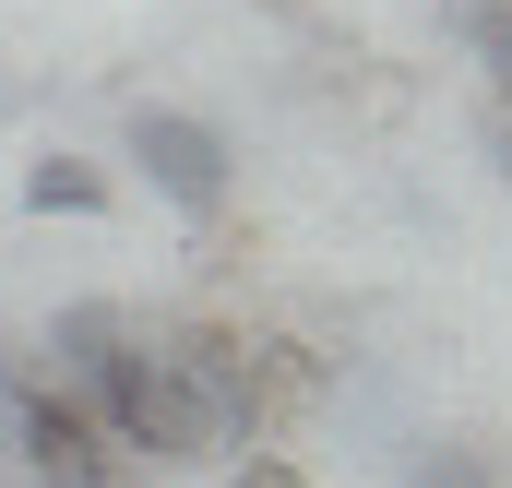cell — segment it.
<instances>
[{"label":"cell","mask_w":512,"mask_h":488,"mask_svg":"<svg viewBox=\"0 0 512 488\" xmlns=\"http://www.w3.org/2000/svg\"><path fill=\"white\" fill-rule=\"evenodd\" d=\"M60 393H72V405H84V417L120 441L131 477H143V465H155V477L203 465V417L179 405V381H167V358H155V322H143V334H120L108 358L84 369V381H60Z\"/></svg>","instance_id":"1"},{"label":"cell","mask_w":512,"mask_h":488,"mask_svg":"<svg viewBox=\"0 0 512 488\" xmlns=\"http://www.w3.org/2000/svg\"><path fill=\"white\" fill-rule=\"evenodd\" d=\"M155 358H167V381H179V405L203 417V453H262V441H274L286 405H274L262 334H239V322H167Z\"/></svg>","instance_id":"2"},{"label":"cell","mask_w":512,"mask_h":488,"mask_svg":"<svg viewBox=\"0 0 512 488\" xmlns=\"http://www.w3.org/2000/svg\"><path fill=\"white\" fill-rule=\"evenodd\" d=\"M12 477H24V488H131V465H120V441L36 369L24 405H12Z\"/></svg>","instance_id":"3"},{"label":"cell","mask_w":512,"mask_h":488,"mask_svg":"<svg viewBox=\"0 0 512 488\" xmlns=\"http://www.w3.org/2000/svg\"><path fill=\"white\" fill-rule=\"evenodd\" d=\"M131 167L179 203V215H227V191H239V155H227V131L191 120V108H131Z\"/></svg>","instance_id":"4"},{"label":"cell","mask_w":512,"mask_h":488,"mask_svg":"<svg viewBox=\"0 0 512 488\" xmlns=\"http://www.w3.org/2000/svg\"><path fill=\"white\" fill-rule=\"evenodd\" d=\"M24 203H36V215H108V167H84V155H36V167H24Z\"/></svg>","instance_id":"5"},{"label":"cell","mask_w":512,"mask_h":488,"mask_svg":"<svg viewBox=\"0 0 512 488\" xmlns=\"http://www.w3.org/2000/svg\"><path fill=\"white\" fill-rule=\"evenodd\" d=\"M465 12V36H477V72L501 84V108H512V0H453Z\"/></svg>","instance_id":"6"},{"label":"cell","mask_w":512,"mask_h":488,"mask_svg":"<svg viewBox=\"0 0 512 488\" xmlns=\"http://www.w3.org/2000/svg\"><path fill=\"white\" fill-rule=\"evenodd\" d=\"M405 488H512V477L489 465V453H477V441H441V453H429V465H417Z\"/></svg>","instance_id":"7"},{"label":"cell","mask_w":512,"mask_h":488,"mask_svg":"<svg viewBox=\"0 0 512 488\" xmlns=\"http://www.w3.org/2000/svg\"><path fill=\"white\" fill-rule=\"evenodd\" d=\"M227 488H322V477L286 465V453H239V477H227Z\"/></svg>","instance_id":"8"},{"label":"cell","mask_w":512,"mask_h":488,"mask_svg":"<svg viewBox=\"0 0 512 488\" xmlns=\"http://www.w3.org/2000/svg\"><path fill=\"white\" fill-rule=\"evenodd\" d=\"M489 155H501V179H512V108H501V120H489Z\"/></svg>","instance_id":"9"},{"label":"cell","mask_w":512,"mask_h":488,"mask_svg":"<svg viewBox=\"0 0 512 488\" xmlns=\"http://www.w3.org/2000/svg\"><path fill=\"white\" fill-rule=\"evenodd\" d=\"M274 12H286V0H274Z\"/></svg>","instance_id":"10"}]
</instances>
